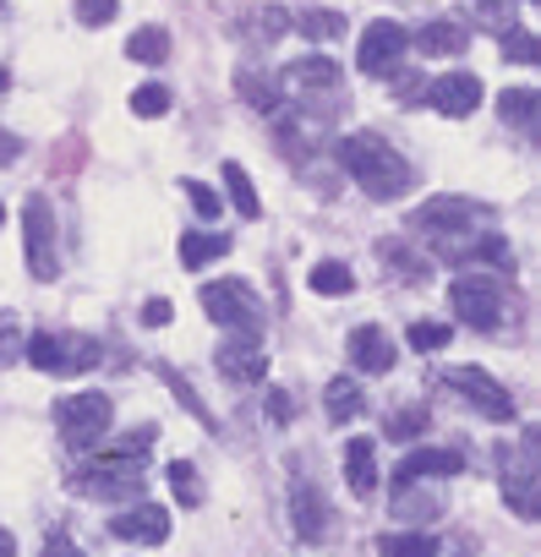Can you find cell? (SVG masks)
<instances>
[{"instance_id": "cell-10", "label": "cell", "mask_w": 541, "mask_h": 557, "mask_svg": "<svg viewBox=\"0 0 541 557\" xmlns=\"http://www.w3.org/2000/svg\"><path fill=\"white\" fill-rule=\"evenodd\" d=\"M23 240H28V273L50 285V278L61 273V257H56V213H50L45 197L23 202Z\"/></svg>"}, {"instance_id": "cell-29", "label": "cell", "mask_w": 541, "mask_h": 557, "mask_svg": "<svg viewBox=\"0 0 541 557\" xmlns=\"http://www.w3.org/2000/svg\"><path fill=\"white\" fill-rule=\"evenodd\" d=\"M378 257L389 262V273L410 278V285H421V278H427V268L416 262V251H410V246H399V240H378Z\"/></svg>"}, {"instance_id": "cell-13", "label": "cell", "mask_w": 541, "mask_h": 557, "mask_svg": "<svg viewBox=\"0 0 541 557\" xmlns=\"http://www.w3.org/2000/svg\"><path fill=\"white\" fill-rule=\"evenodd\" d=\"M427 104L443 110V115H454V121H465V115L481 110V83L470 72H448V77L427 83Z\"/></svg>"}, {"instance_id": "cell-20", "label": "cell", "mask_w": 541, "mask_h": 557, "mask_svg": "<svg viewBox=\"0 0 541 557\" xmlns=\"http://www.w3.org/2000/svg\"><path fill=\"white\" fill-rule=\"evenodd\" d=\"M219 257H230V235H208V230L181 235V262L186 268H202V262H219Z\"/></svg>"}, {"instance_id": "cell-44", "label": "cell", "mask_w": 541, "mask_h": 557, "mask_svg": "<svg viewBox=\"0 0 541 557\" xmlns=\"http://www.w3.org/2000/svg\"><path fill=\"white\" fill-rule=\"evenodd\" d=\"M257 28H262V34H274V39H280V34L291 28V17H285L280 7H274V12H257Z\"/></svg>"}, {"instance_id": "cell-16", "label": "cell", "mask_w": 541, "mask_h": 557, "mask_svg": "<svg viewBox=\"0 0 541 557\" xmlns=\"http://www.w3.org/2000/svg\"><path fill=\"white\" fill-rule=\"evenodd\" d=\"M459 470H465V459H459L454 448H416V454L399 459V470H394V492H399V486H416L421 475H459Z\"/></svg>"}, {"instance_id": "cell-32", "label": "cell", "mask_w": 541, "mask_h": 557, "mask_svg": "<svg viewBox=\"0 0 541 557\" xmlns=\"http://www.w3.org/2000/svg\"><path fill=\"white\" fill-rule=\"evenodd\" d=\"M170 486H175V497H181L186 508L202 503V481H197V465H192V459H175V465H170Z\"/></svg>"}, {"instance_id": "cell-35", "label": "cell", "mask_w": 541, "mask_h": 557, "mask_svg": "<svg viewBox=\"0 0 541 557\" xmlns=\"http://www.w3.org/2000/svg\"><path fill=\"white\" fill-rule=\"evenodd\" d=\"M115 12H121V0H77L83 28H104V23H115Z\"/></svg>"}, {"instance_id": "cell-47", "label": "cell", "mask_w": 541, "mask_h": 557, "mask_svg": "<svg viewBox=\"0 0 541 557\" xmlns=\"http://www.w3.org/2000/svg\"><path fill=\"white\" fill-rule=\"evenodd\" d=\"M291 410H296V405H291V399H285L280 388H274V394H268V416H274V421H291Z\"/></svg>"}, {"instance_id": "cell-7", "label": "cell", "mask_w": 541, "mask_h": 557, "mask_svg": "<svg viewBox=\"0 0 541 557\" xmlns=\"http://www.w3.org/2000/svg\"><path fill=\"white\" fill-rule=\"evenodd\" d=\"M448 307H454V318L465 323V329H476V334H497L503 329V290L492 285L487 273H465V278H454L448 285Z\"/></svg>"}, {"instance_id": "cell-11", "label": "cell", "mask_w": 541, "mask_h": 557, "mask_svg": "<svg viewBox=\"0 0 541 557\" xmlns=\"http://www.w3.org/2000/svg\"><path fill=\"white\" fill-rule=\"evenodd\" d=\"M503 503L519 519H536V437L503 448Z\"/></svg>"}, {"instance_id": "cell-30", "label": "cell", "mask_w": 541, "mask_h": 557, "mask_svg": "<svg viewBox=\"0 0 541 557\" xmlns=\"http://www.w3.org/2000/svg\"><path fill=\"white\" fill-rule=\"evenodd\" d=\"M159 377H164V383H170V394H175V399H181V405H186V410H192V421H197V426H208V432H213V416H208V405H202V399H197V388H192V383H186V377H181V372H175V367H159Z\"/></svg>"}, {"instance_id": "cell-36", "label": "cell", "mask_w": 541, "mask_h": 557, "mask_svg": "<svg viewBox=\"0 0 541 557\" xmlns=\"http://www.w3.org/2000/svg\"><path fill=\"white\" fill-rule=\"evenodd\" d=\"M23 345H28V339H23V323H17L12 312H0V367H7L12 356H23Z\"/></svg>"}, {"instance_id": "cell-28", "label": "cell", "mask_w": 541, "mask_h": 557, "mask_svg": "<svg viewBox=\"0 0 541 557\" xmlns=\"http://www.w3.org/2000/svg\"><path fill=\"white\" fill-rule=\"evenodd\" d=\"M312 290L318 296H351L356 290V273L345 262H312Z\"/></svg>"}, {"instance_id": "cell-12", "label": "cell", "mask_w": 541, "mask_h": 557, "mask_svg": "<svg viewBox=\"0 0 541 557\" xmlns=\"http://www.w3.org/2000/svg\"><path fill=\"white\" fill-rule=\"evenodd\" d=\"M405 28L399 23H372L367 34H361V50H356V61H361V72L367 77H389L399 61H405Z\"/></svg>"}, {"instance_id": "cell-6", "label": "cell", "mask_w": 541, "mask_h": 557, "mask_svg": "<svg viewBox=\"0 0 541 557\" xmlns=\"http://www.w3.org/2000/svg\"><path fill=\"white\" fill-rule=\"evenodd\" d=\"M197 301H202V312H208L219 329L246 334V339L262 334V301H257V290L246 285V278H213V285H202Z\"/></svg>"}, {"instance_id": "cell-3", "label": "cell", "mask_w": 541, "mask_h": 557, "mask_svg": "<svg viewBox=\"0 0 541 557\" xmlns=\"http://www.w3.org/2000/svg\"><path fill=\"white\" fill-rule=\"evenodd\" d=\"M421 235H432L438 240V251H448V257H470L476 251V240L487 235L481 224H487V208H476V202H459V197H432V202H421L416 208V219H410Z\"/></svg>"}, {"instance_id": "cell-19", "label": "cell", "mask_w": 541, "mask_h": 557, "mask_svg": "<svg viewBox=\"0 0 541 557\" xmlns=\"http://www.w3.org/2000/svg\"><path fill=\"white\" fill-rule=\"evenodd\" d=\"M345 486L356 497H367L378 486V454H372V437H351L345 443Z\"/></svg>"}, {"instance_id": "cell-8", "label": "cell", "mask_w": 541, "mask_h": 557, "mask_svg": "<svg viewBox=\"0 0 541 557\" xmlns=\"http://www.w3.org/2000/svg\"><path fill=\"white\" fill-rule=\"evenodd\" d=\"M432 383L448 388V394H459L470 410H481V416H492V421H514L508 388H503L492 372H481V367H443V372H432Z\"/></svg>"}, {"instance_id": "cell-27", "label": "cell", "mask_w": 541, "mask_h": 557, "mask_svg": "<svg viewBox=\"0 0 541 557\" xmlns=\"http://www.w3.org/2000/svg\"><path fill=\"white\" fill-rule=\"evenodd\" d=\"M224 191H230V202H235L241 219H257V213H262V202H257V191H251V175H246L241 164H224Z\"/></svg>"}, {"instance_id": "cell-31", "label": "cell", "mask_w": 541, "mask_h": 557, "mask_svg": "<svg viewBox=\"0 0 541 557\" xmlns=\"http://www.w3.org/2000/svg\"><path fill=\"white\" fill-rule=\"evenodd\" d=\"M427 432V410L421 405H410V410H394L389 421H383V437H394V443H405V437H421Z\"/></svg>"}, {"instance_id": "cell-33", "label": "cell", "mask_w": 541, "mask_h": 557, "mask_svg": "<svg viewBox=\"0 0 541 557\" xmlns=\"http://www.w3.org/2000/svg\"><path fill=\"white\" fill-rule=\"evenodd\" d=\"M296 28H302L307 39H340V34H345V17H340V12H302Z\"/></svg>"}, {"instance_id": "cell-9", "label": "cell", "mask_w": 541, "mask_h": 557, "mask_svg": "<svg viewBox=\"0 0 541 557\" xmlns=\"http://www.w3.org/2000/svg\"><path fill=\"white\" fill-rule=\"evenodd\" d=\"M110 421H115V405L104 394H72V399L56 405V426L72 448H94L110 432Z\"/></svg>"}, {"instance_id": "cell-43", "label": "cell", "mask_w": 541, "mask_h": 557, "mask_svg": "<svg viewBox=\"0 0 541 557\" xmlns=\"http://www.w3.org/2000/svg\"><path fill=\"white\" fill-rule=\"evenodd\" d=\"M170 318H175V312H170V301H159V296H153V301L143 307V323H148V329H164Z\"/></svg>"}, {"instance_id": "cell-49", "label": "cell", "mask_w": 541, "mask_h": 557, "mask_svg": "<svg viewBox=\"0 0 541 557\" xmlns=\"http://www.w3.org/2000/svg\"><path fill=\"white\" fill-rule=\"evenodd\" d=\"M7 88H12V72H7V66H0V94H7Z\"/></svg>"}, {"instance_id": "cell-24", "label": "cell", "mask_w": 541, "mask_h": 557, "mask_svg": "<svg viewBox=\"0 0 541 557\" xmlns=\"http://www.w3.org/2000/svg\"><path fill=\"white\" fill-rule=\"evenodd\" d=\"M383 557H438V535L432 530H405V535H383L378 541Z\"/></svg>"}, {"instance_id": "cell-14", "label": "cell", "mask_w": 541, "mask_h": 557, "mask_svg": "<svg viewBox=\"0 0 541 557\" xmlns=\"http://www.w3.org/2000/svg\"><path fill=\"white\" fill-rule=\"evenodd\" d=\"M213 367H219L224 383H262V377H268V356H262V345L246 339V334H241V339L230 334V345L213 356Z\"/></svg>"}, {"instance_id": "cell-46", "label": "cell", "mask_w": 541, "mask_h": 557, "mask_svg": "<svg viewBox=\"0 0 541 557\" xmlns=\"http://www.w3.org/2000/svg\"><path fill=\"white\" fill-rule=\"evenodd\" d=\"M23 159V137H12L7 126H0V164H17Z\"/></svg>"}, {"instance_id": "cell-25", "label": "cell", "mask_w": 541, "mask_h": 557, "mask_svg": "<svg viewBox=\"0 0 541 557\" xmlns=\"http://www.w3.org/2000/svg\"><path fill=\"white\" fill-rule=\"evenodd\" d=\"M323 399H329V416H334V421H340V426H345V421H356V416H361V383H356V377H334V383H329V394H323Z\"/></svg>"}, {"instance_id": "cell-38", "label": "cell", "mask_w": 541, "mask_h": 557, "mask_svg": "<svg viewBox=\"0 0 541 557\" xmlns=\"http://www.w3.org/2000/svg\"><path fill=\"white\" fill-rule=\"evenodd\" d=\"M410 350H448V323H416Z\"/></svg>"}, {"instance_id": "cell-2", "label": "cell", "mask_w": 541, "mask_h": 557, "mask_svg": "<svg viewBox=\"0 0 541 557\" xmlns=\"http://www.w3.org/2000/svg\"><path fill=\"white\" fill-rule=\"evenodd\" d=\"M340 164H345V175L367 191V197H378V202H394V197H405L410 191V164L378 137V132H356V137H345L340 143Z\"/></svg>"}, {"instance_id": "cell-37", "label": "cell", "mask_w": 541, "mask_h": 557, "mask_svg": "<svg viewBox=\"0 0 541 557\" xmlns=\"http://www.w3.org/2000/svg\"><path fill=\"white\" fill-rule=\"evenodd\" d=\"M83 153H88V143H83V137H66V143L50 153V170H56V175H72V170L83 164Z\"/></svg>"}, {"instance_id": "cell-48", "label": "cell", "mask_w": 541, "mask_h": 557, "mask_svg": "<svg viewBox=\"0 0 541 557\" xmlns=\"http://www.w3.org/2000/svg\"><path fill=\"white\" fill-rule=\"evenodd\" d=\"M0 557H17V541H12L7 530H0Z\"/></svg>"}, {"instance_id": "cell-50", "label": "cell", "mask_w": 541, "mask_h": 557, "mask_svg": "<svg viewBox=\"0 0 541 557\" xmlns=\"http://www.w3.org/2000/svg\"><path fill=\"white\" fill-rule=\"evenodd\" d=\"M0 224H7V208H0Z\"/></svg>"}, {"instance_id": "cell-39", "label": "cell", "mask_w": 541, "mask_h": 557, "mask_svg": "<svg viewBox=\"0 0 541 557\" xmlns=\"http://www.w3.org/2000/svg\"><path fill=\"white\" fill-rule=\"evenodd\" d=\"M503 55L525 66V61H536V39H530L525 28H503Z\"/></svg>"}, {"instance_id": "cell-51", "label": "cell", "mask_w": 541, "mask_h": 557, "mask_svg": "<svg viewBox=\"0 0 541 557\" xmlns=\"http://www.w3.org/2000/svg\"><path fill=\"white\" fill-rule=\"evenodd\" d=\"M530 7H536V0H530Z\"/></svg>"}, {"instance_id": "cell-5", "label": "cell", "mask_w": 541, "mask_h": 557, "mask_svg": "<svg viewBox=\"0 0 541 557\" xmlns=\"http://www.w3.org/2000/svg\"><path fill=\"white\" fill-rule=\"evenodd\" d=\"M345 77H340V66L329 61V55H307V61H291L285 72H280V88L296 99V104H307V110H318V115H334L340 104H345V88H340Z\"/></svg>"}, {"instance_id": "cell-45", "label": "cell", "mask_w": 541, "mask_h": 557, "mask_svg": "<svg viewBox=\"0 0 541 557\" xmlns=\"http://www.w3.org/2000/svg\"><path fill=\"white\" fill-rule=\"evenodd\" d=\"M481 23H487V28H514V23H508V7H503V0H487V7H481Z\"/></svg>"}, {"instance_id": "cell-23", "label": "cell", "mask_w": 541, "mask_h": 557, "mask_svg": "<svg viewBox=\"0 0 541 557\" xmlns=\"http://www.w3.org/2000/svg\"><path fill=\"white\" fill-rule=\"evenodd\" d=\"M497 115L514 126V132H536V88H508L497 99Z\"/></svg>"}, {"instance_id": "cell-41", "label": "cell", "mask_w": 541, "mask_h": 557, "mask_svg": "<svg viewBox=\"0 0 541 557\" xmlns=\"http://www.w3.org/2000/svg\"><path fill=\"white\" fill-rule=\"evenodd\" d=\"M45 557H83V546H77L66 530H56V535L45 541Z\"/></svg>"}, {"instance_id": "cell-21", "label": "cell", "mask_w": 541, "mask_h": 557, "mask_svg": "<svg viewBox=\"0 0 541 557\" xmlns=\"http://www.w3.org/2000/svg\"><path fill=\"white\" fill-rule=\"evenodd\" d=\"M416 50H421V55H459V50H465V28H459V23H427V28L416 34Z\"/></svg>"}, {"instance_id": "cell-42", "label": "cell", "mask_w": 541, "mask_h": 557, "mask_svg": "<svg viewBox=\"0 0 541 557\" xmlns=\"http://www.w3.org/2000/svg\"><path fill=\"white\" fill-rule=\"evenodd\" d=\"M394 99H399V104H416V99H427V83H421V77H399V83H394Z\"/></svg>"}, {"instance_id": "cell-40", "label": "cell", "mask_w": 541, "mask_h": 557, "mask_svg": "<svg viewBox=\"0 0 541 557\" xmlns=\"http://www.w3.org/2000/svg\"><path fill=\"white\" fill-rule=\"evenodd\" d=\"M186 197H192V208H197L202 219H219V197H213L208 186H197V181H186Z\"/></svg>"}, {"instance_id": "cell-22", "label": "cell", "mask_w": 541, "mask_h": 557, "mask_svg": "<svg viewBox=\"0 0 541 557\" xmlns=\"http://www.w3.org/2000/svg\"><path fill=\"white\" fill-rule=\"evenodd\" d=\"M235 88H241V99H246L251 110H262V115H274V110L285 104V94H280V88H268V77H262V72H251V66L235 77Z\"/></svg>"}, {"instance_id": "cell-34", "label": "cell", "mask_w": 541, "mask_h": 557, "mask_svg": "<svg viewBox=\"0 0 541 557\" xmlns=\"http://www.w3.org/2000/svg\"><path fill=\"white\" fill-rule=\"evenodd\" d=\"M164 110H170V88H164V83H143V88L132 94V115L153 121V115H164Z\"/></svg>"}, {"instance_id": "cell-17", "label": "cell", "mask_w": 541, "mask_h": 557, "mask_svg": "<svg viewBox=\"0 0 541 557\" xmlns=\"http://www.w3.org/2000/svg\"><path fill=\"white\" fill-rule=\"evenodd\" d=\"M351 367H356V372H389V367H394V339H389L383 329H372V323L356 329V334H351Z\"/></svg>"}, {"instance_id": "cell-1", "label": "cell", "mask_w": 541, "mask_h": 557, "mask_svg": "<svg viewBox=\"0 0 541 557\" xmlns=\"http://www.w3.org/2000/svg\"><path fill=\"white\" fill-rule=\"evenodd\" d=\"M153 437H159L153 426H137L121 448L88 459V465L72 475V486H77L83 497H99V503H126V497H137V492H143V459H148V443H153Z\"/></svg>"}, {"instance_id": "cell-18", "label": "cell", "mask_w": 541, "mask_h": 557, "mask_svg": "<svg viewBox=\"0 0 541 557\" xmlns=\"http://www.w3.org/2000/svg\"><path fill=\"white\" fill-rule=\"evenodd\" d=\"M291 519H296L302 541H323V530H329V508H323V497L307 481H296V492H291Z\"/></svg>"}, {"instance_id": "cell-4", "label": "cell", "mask_w": 541, "mask_h": 557, "mask_svg": "<svg viewBox=\"0 0 541 557\" xmlns=\"http://www.w3.org/2000/svg\"><path fill=\"white\" fill-rule=\"evenodd\" d=\"M23 356H28L39 372H50V377H77V372H94L104 350H99V339H88V334L39 329V334L23 345Z\"/></svg>"}, {"instance_id": "cell-15", "label": "cell", "mask_w": 541, "mask_h": 557, "mask_svg": "<svg viewBox=\"0 0 541 557\" xmlns=\"http://www.w3.org/2000/svg\"><path fill=\"white\" fill-rule=\"evenodd\" d=\"M110 535H121V541H143V546H159V541L170 535V513H164L159 503H137V508H126V513L110 519Z\"/></svg>"}, {"instance_id": "cell-26", "label": "cell", "mask_w": 541, "mask_h": 557, "mask_svg": "<svg viewBox=\"0 0 541 557\" xmlns=\"http://www.w3.org/2000/svg\"><path fill=\"white\" fill-rule=\"evenodd\" d=\"M126 55L159 66V61H170V34H164V28H137V34L126 39Z\"/></svg>"}]
</instances>
